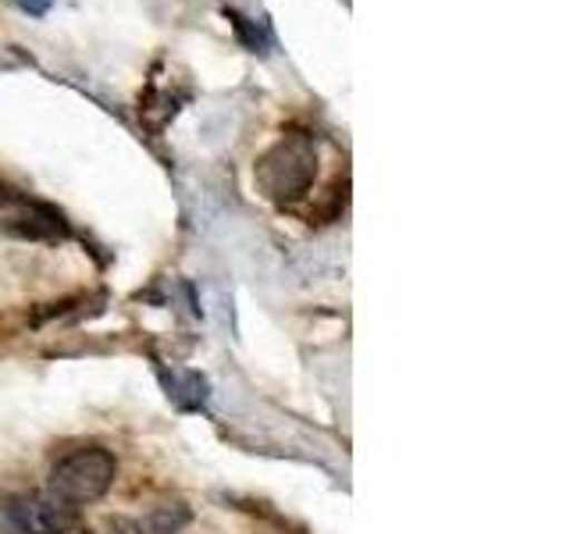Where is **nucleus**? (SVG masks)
<instances>
[{
    "label": "nucleus",
    "mask_w": 570,
    "mask_h": 534,
    "mask_svg": "<svg viewBox=\"0 0 570 534\" xmlns=\"http://www.w3.org/2000/svg\"><path fill=\"white\" fill-rule=\"evenodd\" d=\"M317 175V150L307 136H282L272 150H264L254 182L261 196L272 204H296L299 196H307Z\"/></svg>",
    "instance_id": "nucleus-1"
},
{
    "label": "nucleus",
    "mask_w": 570,
    "mask_h": 534,
    "mask_svg": "<svg viewBox=\"0 0 570 534\" xmlns=\"http://www.w3.org/2000/svg\"><path fill=\"white\" fill-rule=\"evenodd\" d=\"M118 463L107 449L97 445H79V449H68L65 456L53 459L50 467V495L61 498L65 506H86L97 503V498L115 485Z\"/></svg>",
    "instance_id": "nucleus-2"
},
{
    "label": "nucleus",
    "mask_w": 570,
    "mask_h": 534,
    "mask_svg": "<svg viewBox=\"0 0 570 534\" xmlns=\"http://www.w3.org/2000/svg\"><path fill=\"white\" fill-rule=\"evenodd\" d=\"M79 510L50 492H22L0 503V534H71Z\"/></svg>",
    "instance_id": "nucleus-3"
},
{
    "label": "nucleus",
    "mask_w": 570,
    "mask_h": 534,
    "mask_svg": "<svg viewBox=\"0 0 570 534\" xmlns=\"http://www.w3.org/2000/svg\"><path fill=\"white\" fill-rule=\"evenodd\" d=\"M0 231L14 239H36V243H58L68 239V221L58 207L18 189H0Z\"/></svg>",
    "instance_id": "nucleus-4"
},
{
    "label": "nucleus",
    "mask_w": 570,
    "mask_h": 534,
    "mask_svg": "<svg viewBox=\"0 0 570 534\" xmlns=\"http://www.w3.org/2000/svg\"><path fill=\"white\" fill-rule=\"evenodd\" d=\"M189 521L186 506H160L147 516H115V521H104L94 534H178Z\"/></svg>",
    "instance_id": "nucleus-5"
},
{
    "label": "nucleus",
    "mask_w": 570,
    "mask_h": 534,
    "mask_svg": "<svg viewBox=\"0 0 570 534\" xmlns=\"http://www.w3.org/2000/svg\"><path fill=\"white\" fill-rule=\"evenodd\" d=\"M160 378H165V388H168V399L183 409H200L207 403V378L196 370H178L171 367V374L160 367Z\"/></svg>",
    "instance_id": "nucleus-6"
},
{
    "label": "nucleus",
    "mask_w": 570,
    "mask_h": 534,
    "mask_svg": "<svg viewBox=\"0 0 570 534\" xmlns=\"http://www.w3.org/2000/svg\"><path fill=\"white\" fill-rule=\"evenodd\" d=\"M228 18H232V26H236V32L243 36V40H246L249 47H254V50H257V47H261V32H257L254 26H249V22H246V18H243V14H236V11H228Z\"/></svg>",
    "instance_id": "nucleus-7"
},
{
    "label": "nucleus",
    "mask_w": 570,
    "mask_h": 534,
    "mask_svg": "<svg viewBox=\"0 0 570 534\" xmlns=\"http://www.w3.org/2000/svg\"><path fill=\"white\" fill-rule=\"evenodd\" d=\"M14 4L22 8L26 14H32V18H43V14L50 11L53 0H14Z\"/></svg>",
    "instance_id": "nucleus-8"
}]
</instances>
